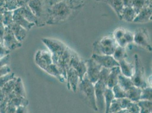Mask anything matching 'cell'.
Masks as SVG:
<instances>
[{"mask_svg":"<svg viewBox=\"0 0 152 113\" xmlns=\"http://www.w3.org/2000/svg\"><path fill=\"white\" fill-rule=\"evenodd\" d=\"M0 42H2V41H1V39H0Z\"/></svg>","mask_w":152,"mask_h":113,"instance_id":"cell-53","label":"cell"},{"mask_svg":"<svg viewBox=\"0 0 152 113\" xmlns=\"http://www.w3.org/2000/svg\"><path fill=\"white\" fill-rule=\"evenodd\" d=\"M8 27L11 30L15 37L19 42L22 43L25 39L27 36V31L24 28L14 22H13Z\"/></svg>","mask_w":152,"mask_h":113,"instance_id":"cell-17","label":"cell"},{"mask_svg":"<svg viewBox=\"0 0 152 113\" xmlns=\"http://www.w3.org/2000/svg\"><path fill=\"white\" fill-rule=\"evenodd\" d=\"M124 113H129V112H128V111H127V110H126V112H124Z\"/></svg>","mask_w":152,"mask_h":113,"instance_id":"cell-52","label":"cell"},{"mask_svg":"<svg viewBox=\"0 0 152 113\" xmlns=\"http://www.w3.org/2000/svg\"><path fill=\"white\" fill-rule=\"evenodd\" d=\"M141 91V88L134 85H132L126 91V97L132 102H137L140 100Z\"/></svg>","mask_w":152,"mask_h":113,"instance_id":"cell-19","label":"cell"},{"mask_svg":"<svg viewBox=\"0 0 152 113\" xmlns=\"http://www.w3.org/2000/svg\"><path fill=\"white\" fill-rule=\"evenodd\" d=\"M118 44L112 36H105L93 45V53L99 55L113 56Z\"/></svg>","mask_w":152,"mask_h":113,"instance_id":"cell-2","label":"cell"},{"mask_svg":"<svg viewBox=\"0 0 152 113\" xmlns=\"http://www.w3.org/2000/svg\"><path fill=\"white\" fill-rule=\"evenodd\" d=\"M2 43L6 48L10 51L18 49L22 46V43L16 38L8 27H5Z\"/></svg>","mask_w":152,"mask_h":113,"instance_id":"cell-11","label":"cell"},{"mask_svg":"<svg viewBox=\"0 0 152 113\" xmlns=\"http://www.w3.org/2000/svg\"><path fill=\"white\" fill-rule=\"evenodd\" d=\"M140 113H152V109L141 108L140 110Z\"/></svg>","mask_w":152,"mask_h":113,"instance_id":"cell-49","label":"cell"},{"mask_svg":"<svg viewBox=\"0 0 152 113\" xmlns=\"http://www.w3.org/2000/svg\"><path fill=\"white\" fill-rule=\"evenodd\" d=\"M72 8L68 2L63 1L52 5L48 10L45 24L48 25H58L69 19Z\"/></svg>","mask_w":152,"mask_h":113,"instance_id":"cell-1","label":"cell"},{"mask_svg":"<svg viewBox=\"0 0 152 113\" xmlns=\"http://www.w3.org/2000/svg\"><path fill=\"white\" fill-rule=\"evenodd\" d=\"M45 72H47L50 75L53 76L55 78H56L61 83H64L66 81L65 78L61 75V72H60L59 70L58 69L57 66L54 64L52 63L45 70Z\"/></svg>","mask_w":152,"mask_h":113,"instance_id":"cell-23","label":"cell"},{"mask_svg":"<svg viewBox=\"0 0 152 113\" xmlns=\"http://www.w3.org/2000/svg\"><path fill=\"white\" fill-rule=\"evenodd\" d=\"M7 98L6 95L4 93L2 90L0 89V102H2L3 101L5 100Z\"/></svg>","mask_w":152,"mask_h":113,"instance_id":"cell-48","label":"cell"},{"mask_svg":"<svg viewBox=\"0 0 152 113\" xmlns=\"http://www.w3.org/2000/svg\"><path fill=\"white\" fill-rule=\"evenodd\" d=\"M122 110L121 106L116 99H114L112 101L110 107L109 113H113Z\"/></svg>","mask_w":152,"mask_h":113,"instance_id":"cell-38","label":"cell"},{"mask_svg":"<svg viewBox=\"0 0 152 113\" xmlns=\"http://www.w3.org/2000/svg\"><path fill=\"white\" fill-rule=\"evenodd\" d=\"M152 18V7H149L142 9L138 13L133 20V23H144L149 22Z\"/></svg>","mask_w":152,"mask_h":113,"instance_id":"cell-16","label":"cell"},{"mask_svg":"<svg viewBox=\"0 0 152 113\" xmlns=\"http://www.w3.org/2000/svg\"><path fill=\"white\" fill-rule=\"evenodd\" d=\"M113 56L114 57V59L118 62L122 59H126L127 54L126 48H123L118 45L114 51Z\"/></svg>","mask_w":152,"mask_h":113,"instance_id":"cell-27","label":"cell"},{"mask_svg":"<svg viewBox=\"0 0 152 113\" xmlns=\"http://www.w3.org/2000/svg\"><path fill=\"white\" fill-rule=\"evenodd\" d=\"M124 39L126 41L127 44H131L133 43V33L132 32L129 31H126V32L124 35L123 36Z\"/></svg>","mask_w":152,"mask_h":113,"instance_id":"cell-42","label":"cell"},{"mask_svg":"<svg viewBox=\"0 0 152 113\" xmlns=\"http://www.w3.org/2000/svg\"><path fill=\"white\" fill-rule=\"evenodd\" d=\"M114 96L112 89L107 88L104 93V103H105V112L104 113H109L110 107L111 102L114 100Z\"/></svg>","mask_w":152,"mask_h":113,"instance_id":"cell-28","label":"cell"},{"mask_svg":"<svg viewBox=\"0 0 152 113\" xmlns=\"http://www.w3.org/2000/svg\"><path fill=\"white\" fill-rule=\"evenodd\" d=\"M118 63L121 69V74L127 77L131 78L134 72V64L128 62L126 59L121 60Z\"/></svg>","mask_w":152,"mask_h":113,"instance_id":"cell-18","label":"cell"},{"mask_svg":"<svg viewBox=\"0 0 152 113\" xmlns=\"http://www.w3.org/2000/svg\"><path fill=\"white\" fill-rule=\"evenodd\" d=\"M152 87H146L142 89L141 94L140 96V100L152 101Z\"/></svg>","mask_w":152,"mask_h":113,"instance_id":"cell-33","label":"cell"},{"mask_svg":"<svg viewBox=\"0 0 152 113\" xmlns=\"http://www.w3.org/2000/svg\"><path fill=\"white\" fill-rule=\"evenodd\" d=\"M127 111L131 113H140V109L139 105H137V102H131L129 105L127 107Z\"/></svg>","mask_w":152,"mask_h":113,"instance_id":"cell-39","label":"cell"},{"mask_svg":"<svg viewBox=\"0 0 152 113\" xmlns=\"http://www.w3.org/2000/svg\"><path fill=\"white\" fill-rule=\"evenodd\" d=\"M10 51L8 50L4 45L2 42H0V58L4 57L7 54H9Z\"/></svg>","mask_w":152,"mask_h":113,"instance_id":"cell-43","label":"cell"},{"mask_svg":"<svg viewBox=\"0 0 152 113\" xmlns=\"http://www.w3.org/2000/svg\"><path fill=\"white\" fill-rule=\"evenodd\" d=\"M5 7L8 11H14L19 7L15 0H5Z\"/></svg>","mask_w":152,"mask_h":113,"instance_id":"cell-36","label":"cell"},{"mask_svg":"<svg viewBox=\"0 0 152 113\" xmlns=\"http://www.w3.org/2000/svg\"><path fill=\"white\" fill-rule=\"evenodd\" d=\"M86 64V74L88 79L93 84L99 79L102 67L91 58L85 61Z\"/></svg>","mask_w":152,"mask_h":113,"instance_id":"cell-7","label":"cell"},{"mask_svg":"<svg viewBox=\"0 0 152 113\" xmlns=\"http://www.w3.org/2000/svg\"></svg>","mask_w":152,"mask_h":113,"instance_id":"cell-54","label":"cell"},{"mask_svg":"<svg viewBox=\"0 0 152 113\" xmlns=\"http://www.w3.org/2000/svg\"><path fill=\"white\" fill-rule=\"evenodd\" d=\"M126 111V109H122L120 111H118V112H115L113 113H124Z\"/></svg>","mask_w":152,"mask_h":113,"instance_id":"cell-51","label":"cell"},{"mask_svg":"<svg viewBox=\"0 0 152 113\" xmlns=\"http://www.w3.org/2000/svg\"><path fill=\"white\" fill-rule=\"evenodd\" d=\"M118 102H119L121 108L122 109H127V107L129 105V104L132 102L129 100L127 97L121 98V99H116Z\"/></svg>","mask_w":152,"mask_h":113,"instance_id":"cell-40","label":"cell"},{"mask_svg":"<svg viewBox=\"0 0 152 113\" xmlns=\"http://www.w3.org/2000/svg\"><path fill=\"white\" fill-rule=\"evenodd\" d=\"M124 7H132V0H122Z\"/></svg>","mask_w":152,"mask_h":113,"instance_id":"cell-47","label":"cell"},{"mask_svg":"<svg viewBox=\"0 0 152 113\" xmlns=\"http://www.w3.org/2000/svg\"><path fill=\"white\" fill-rule=\"evenodd\" d=\"M70 67H73L78 73L80 81L82 80L83 77L86 74V64L85 61H83L74 50L72 49Z\"/></svg>","mask_w":152,"mask_h":113,"instance_id":"cell-8","label":"cell"},{"mask_svg":"<svg viewBox=\"0 0 152 113\" xmlns=\"http://www.w3.org/2000/svg\"><path fill=\"white\" fill-rule=\"evenodd\" d=\"M13 21L14 23L17 25H20L23 28L26 29L27 31L30 30L35 25V24L31 23L25 19L22 16L19 15V14L13 11Z\"/></svg>","mask_w":152,"mask_h":113,"instance_id":"cell-20","label":"cell"},{"mask_svg":"<svg viewBox=\"0 0 152 113\" xmlns=\"http://www.w3.org/2000/svg\"><path fill=\"white\" fill-rule=\"evenodd\" d=\"M149 7H151V0H132V7L137 14Z\"/></svg>","mask_w":152,"mask_h":113,"instance_id":"cell-24","label":"cell"},{"mask_svg":"<svg viewBox=\"0 0 152 113\" xmlns=\"http://www.w3.org/2000/svg\"><path fill=\"white\" fill-rule=\"evenodd\" d=\"M126 31V30H125L123 28H118L114 31L113 37L114 38L116 41H117L118 40H119L124 36Z\"/></svg>","mask_w":152,"mask_h":113,"instance_id":"cell-37","label":"cell"},{"mask_svg":"<svg viewBox=\"0 0 152 113\" xmlns=\"http://www.w3.org/2000/svg\"><path fill=\"white\" fill-rule=\"evenodd\" d=\"M10 72H11V69L8 65L3 67H0V77L7 74Z\"/></svg>","mask_w":152,"mask_h":113,"instance_id":"cell-45","label":"cell"},{"mask_svg":"<svg viewBox=\"0 0 152 113\" xmlns=\"http://www.w3.org/2000/svg\"><path fill=\"white\" fill-rule=\"evenodd\" d=\"M8 102L13 104L14 106L17 107L20 106H26V105H27L28 103V101L26 99V97L20 96H18V95L15 96L10 100L8 101Z\"/></svg>","mask_w":152,"mask_h":113,"instance_id":"cell-30","label":"cell"},{"mask_svg":"<svg viewBox=\"0 0 152 113\" xmlns=\"http://www.w3.org/2000/svg\"><path fill=\"white\" fill-rule=\"evenodd\" d=\"M42 41L48 48L52 54H61L67 47L64 43L57 39L43 38Z\"/></svg>","mask_w":152,"mask_h":113,"instance_id":"cell-9","label":"cell"},{"mask_svg":"<svg viewBox=\"0 0 152 113\" xmlns=\"http://www.w3.org/2000/svg\"><path fill=\"white\" fill-rule=\"evenodd\" d=\"M13 92L18 96H20L26 97L25 87L22 80V79L20 78L19 77L17 78Z\"/></svg>","mask_w":152,"mask_h":113,"instance_id":"cell-29","label":"cell"},{"mask_svg":"<svg viewBox=\"0 0 152 113\" xmlns=\"http://www.w3.org/2000/svg\"><path fill=\"white\" fill-rule=\"evenodd\" d=\"M16 79H17V77H15L12 80L9 81L4 85V87L1 89L2 90V91L4 92V93L6 95V96H8L9 94L13 92Z\"/></svg>","mask_w":152,"mask_h":113,"instance_id":"cell-31","label":"cell"},{"mask_svg":"<svg viewBox=\"0 0 152 113\" xmlns=\"http://www.w3.org/2000/svg\"><path fill=\"white\" fill-rule=\"evenodd\" d=\"M10 54H7L6 56L0 58V67L7 66L10 63Z\"/></svg>","mask_w":152,"mask_h":113,"instance_id":"cell-44","label":"cell"},{"mask_svg":"<svg viewBox=\"0 0 152 113\" xmlns=\"http://www.w3.org/2000/svg\"><path fill=\"white\" fill-rule=\"evenodd\" d=\"M111 89L114 94L115 99H121L126 97V91L121 88L118 84L115 85Z\"/></svg>","mask_w":152,"mask_h":113,"instance_id":"cell-32","label":"cell"},{"mask_svg":"<svg viewBox=\"0 0 152 113\" xmlns=\"http://www.w3.org/2000/svg\"><path fill=\"white\" fill-rule=\"evenodd\" d=\"M107 88V83L101 79H98L94 84L96 105L99 113H104L105 112L104 93Z\"/></svg>","mask_w":152,"mask_h":113,"instance_id":"cell-6","label":"cell"},{"mask_svg":"<svg viewBox=\"0 0 152 113\" xmlns=\"http://www.w3.org/2000/svg\"><path fill=\"white\" fill-rule=\"evenodd\" d=\"M137 14L132 7H124L121 13L120 19L128 22H133Z\"/></svg>","mask_w":152,"mask_h":113,"instance_id":"cell-21","label":"cell"},{"mask_svg":"<svg viewBox=\"0 0 152 113\" xmlns=\"http://www.w3.org/2000/svg\"><path fill=\"white\" fill-rule=\"evenodd\" d=\"M3 24V14H0V25Z\"/></svg>","mask_w":152,"mask_h":113,"instance_id":"cell-50","label":"cell"},{"mask_svg":"<svg viewBox=\"0 0 152 113\" xmlns=\"http://www.w3.org/2000/svg\"><path fill=\"white\" fill-rule=\"evenodd\" d=\"M118 84L125 91H126L127 89L130 88L131 86L133 85L131 78L123 75L121 74L119 76Z\"/></svg>","mask_w":152,"mask_h":113,"instance_id":"cell-26","label":"cell"},{"mask_svg":"<svg viewBox=\"0 0 152 113\" xmlns=\"http://www.w3.org/2000/svg\"><path fill=\"white\" fill-rule=\"evenodd\" d=\"M15 74L14 72H10L5 75L2 76L0 77V89L4 87V85L7 82L15 78Z\"/></svg>","mask_w":152,"mask_h":113,"instance_id":"cell-35","label":"cell"},{"mask_svg":"<svg viewBox=\"0 0 152 113\" xmlns=\"http://www.w3.org/2000/svg\"><path fill=\"white\" fill-rule=\"evenodd\" d=\"M133 43L149 51H152V45L149 32L144 27L137 28L133 33Z\"/></svg>","mask_w":152,"mask_h":113,"instance_id":"cell-5","label":"cell"},{"mask_svg":"<svg viewBox=\"0 0 152 113\" xmlns=\"http://www.w3.org/2000/svg\"><path fill=\"white\" fill-rule=\"evenodd\" d=\"M137 103L139 106L140 109L145 108V109H152V101L140 100Z\"/></svg>","mask_w":152,"mask_h":113,"instance_id":"cell-41","label":"cell"},{"mask_svg":"<svg viewBox=\"0 0 152 113\" xmlns=\"http://www.w3.org/2000/svg\"><path fill=\"white\" fill-rule=\"evenodd\" d=\"M91 58L104 68L110 69L114 67L119 66L118 62L114 59L113 56L99 55L93 53Z\"/></svg>","mask_w":152,"mask_h":113,"instance_id":"cell-12","label":"cell"},{"mask_svg":"<svg viewBox=\"0 0 152 113\" xmlns=\"http://www.w3.org/2000/svg\"><path fill=\"white\" fill-rule=\"evenodd\" d=\"M78 87L80 92L85 97L90 106L95 112H98L95 101L94 84L89 80L86 75L83 77V80L79 83Z\"/></svg>","mask_w":152,"mask_h":113,"instance_id":"cell-4","label":"cell"},{"mask_svg":"<svg viewBox=\"0 0 152 113\" xmlns=\"http://www.w3.org/2000/svg\"><path fill=\"white\" fill-rule=\"evenodd\" d=\"M27 5L31 9L32 12L38 18V22L39 18L42 16V5L40 0H29Z\"/></svg>","mask_w":152,"mask_h":113,"instance_id":"cell-22","label":"cell"},{"mask_svg":"<svg viewBox=\"0 0 152 113\" xmlns=\"http://www.w3.org/2000/svg\"><path fill=\"white\" fill-rule=\"evenodd\" d=\"M134 69L133 75L131 78L133 85L143 89L149 86L146 80L145 69L139 54H134Z\"/></svg>","mask_w":152,"mask_h":113,"instance_id":"cell-3","label":"cell"},{"mask_svg":"<svg viewBox=\"0 0 152 113\" xmlns=\"http://www.w3.org/2000/svg\"><path fill=\"white\" fill-rule=\"evenodd\" d=\"M13 15V11H7L3 14V25L5 27H9L14 22Z\"/></svg>","mask_w":152,"mask_h":113,"instance_id":"cell-34","label":"cell"},{"mask_svg":"<svg viewBox=\"0 0 152 113\" xmlns=\"http://www.w3.org/2000/svg\"><path fill=\"white\" fill-rule=\"evenodd\" d=\"M80 81V78L77 71L73 67H70L66 71V82L67 83L68 89L76 92Z\"/></svg>","mask_w":152,"mask_h":113,"instance_id":"cell-13","label":"cell"},{"mask_svg":"<svg viewBox=\"0 0 152 113\" xmlns=\"http://www.w3.org/2000/svg\"><path fill=\"white\" fill-rule=\"evenodd\" d=\"M35 62L40 69L45 71L52 63L51 52L47 50H38L35 56Z\"/></svg>","mask_w":152,"mask_h":113,"instance_id":"cell-10","label":"cell"},{"mask_svg":"<svg viewBox=\"0 0 152 113\" xmlns=\"http://www.w3.org/2000/svg\"><path fill=\"white\" fill-rule=\"evenodd\" d=\"M5 25L3 24L0 25V39L2 41H3V38L5 33Z\"/></svg>","mask_w":152,"mask_h":113,"instance_id":"cell-46","label":"cell"},{"mask_svg":"<svg viewBox=\"0 0 152 113\" xmlns=\"http://www.w3.org/2000/svg\"><path fill=\"white\" fill-rule=\"evenodd\" d=\"M106 1L114 9L120 19L121 13L124 7L122 0H106Z\"/></svg>","mask_w":152,"mask_h":113,"instance_id":"cell-25","label":"cell"},{"mask_svg":"<svg viewBox=\"0 0 152 113\" xmlns=\"http://www.w3.org/2000/svg\"><path fill=\"white\" fill-rule=\"evenodd\" d=\"M121 74V69L119 66H116L110 69L107 80V87L108 88L112 89L115 85L118 84L119 76Z\"/></svg>","mask_w":152,"mask_h":113,"instance_id":"cell-15","label":"cell"},{"mask_svg":"<svg viewBox=\"0 0 152 113\" xmlns=\"http://www.w3.org/2000/svg\"><path fill=\"white\" fill-rule=\"evenodd\" d=\"M14 11L19 14V15L22 16L25 19L28 20V22L35 24V25H37L38 18L32 12L31 9L27 5L23 7H20Z\"/></svg>","mask_w":152,"mask_h":113,"instance_id":"cell-14","label":"cell"}]
</instances>
